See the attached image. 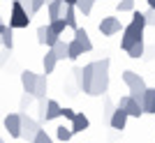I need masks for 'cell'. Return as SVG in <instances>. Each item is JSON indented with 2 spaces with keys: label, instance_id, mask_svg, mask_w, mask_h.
<instances>
[{
  "label": "cell",
  "instance_id": "14",
  "mask_svg": "<svg viewBox=\"0 0 155 143\" xmlns=\"http://www.w3.org/2000/svg\"><path fill=\"white\" fill-rule=\"evenodd\" d=\"M91 127V120L84 116V113H74V118H72V134H81V132H86Z\"/></svg>",
  "mask_w": 155,
  "mask_h": 143
},
{
  "label": "cell",
  "instance_id": "23",
  "mask_svg": "<svg viewBox=\"0 0 155 143\" xmlns=\"http://www.w3.org/2000/svg\"><path fill=\"white\" fill-rule=\"evenodd\" d=\"M51 51H53V56H56V60H65L67 58V42L58 37V42L51 46Z\"/></svg>",
  "mask_w": 155,
  "mask_h": 143
},
{
  "label": "cell",
  "instance_id": "39",
  "mask_svg": "<svg viewBox=\"0 0 155 143\" xmlns=\"http://www.w3.org/2000/svg\"><path fill=\"white\" fill-rule=\"evenodd\" d=\"M148 7H150V9H155V0H148Z\"/></svg>",
  "mask_w": 155,
  "mask_h": 143
},
{
  "label": "cell",
  "instance_id": "2",
  "mask_svg": "<svg viewBox=\"0 0 155 143\" xmlns=\"http://www.w3.org/2000/svg\"><path fill=\"white\" fill-rule=\"evenodd\" d=\"M143 30H146L143 12H137V9H132V21H130L127 26L120 30V33H123V37H120V49H123V51H127L132 44L141 42V39H143Z\"/></svg>",
  "mask_w": 155,
  "mask_h": 143
},
{
  "label": "cell",
  "instance_id": "1",
  "mask_svg": "<svg viewBox=\"0 0 155 143\" xmlns=\"http://www.w3.org/2000/svg\"><path fill=\"white\" fill-rule=\"evenodd\" d=\"M109 67H111L109 58H102V60L93 62V81H91V92H88L91 97L107 95V90H109Z\"/></svg>",
  "mask_w": 155,
  "mask_h": 143
},
{
  "label": "cell",
  "instance_id": "8",
  "mask_svg": "<svg viewBox=\"0 0 155 143\" xmlns=\"http://www.w3.org/2000/svg\"><path fill=\"white\" fill-rule=\"evenodd\" d=\"M120 30H123V23H120V19H116V16H104V19L100 21V33L107 35V37L120 33Z\"/></svg>",
  "mask_w": 155,
  "mask_h": 143
},
{
  "label": "cell",
  "instance_id": "31",
  "mask_svg": "<svg viewBox=\"0 0 155 143\" xmlns=\"http://www.w3.org/2000/svg\"><path fill=\"white\" fill-rule=\"evenodd\" d=\"M32 99H35V97H32V95H28V92H23V97H21V102H19V113H26V109H28V106H30V102H32Z\"/></svg>",
  "mask_w": 155,
  "mask_h": 143
},
{
  "label": "cell",
  "instance_id": "5",
  "mask_svg": "<svg viewBox=\"0 0 155 143\" xmlns=\"http://www.w3.org/2000/svg\"><path fill=\"white\" fill-rule=\"evenodd\" d=\"M39 129H42V122H37V120L30 118L28 113H21V138H23V141L30 143Z\"/></svg>",
  "mask_w": 155,
  "mask_h": 143
},
{
  "label": "cell",
  "instance_id": "13",
  "mask_svg": "<svg viewBox=\"0 0 155 143\" xmlns=\"http://www.w3.org/2000/svg\"><path fill=\"white\" fill-rule=\"evenodd\" d=\"M141 111H143V113L155 116V88H146L143 99H141Z\"/></svg>",
  "mask_w": 155,
  "mask_h": 143
},
{
  "label": "cell",
  "instance_id": "19",
  "mask_svg": "<svg viewBox=\"0 0 155 143\" xmlns=\"http://www.w3.org/2000/svg\"><path fill=\"white\" fill-rule=\"evenodd\" d=\"M74 39H77L79 44L84 46V51H86V53L93 51V42H91V37H88V33H86L84 28H77V30H74Z\"/></svg>",
  "mask_w": 155,
  "mask_h": 143
},
{
  "label": "cell",
  "instance_id": "18",
  "mask_svg": "<svg viewBox=\"0 0 155 143\" xmlns=\"http://www.w3.org/2000/svg\"><path fill=\"white\" fill-rule=\"evenodd\" d=\"M63 21L67 23V28H72V30H77V9L72 5H65V9H63Z\"/></svg>",
  "mask_w": 155,
  "mask_h": 143
},
{
  "label": "cell",
  "instance_id": "32",
  "mask_svg": "<svg viewBox=\"0 0 155 143\" xmlns=\"http://www.w3.org/2000/svg\"><path fill=\"white\" fill-rule=\"evenodd\" d=\"M143 21H146V26H150V28H155V9H146L143 12Z\"/></svg>",
  "mask_w": 155,
  "mask_h": 143
},
{
  "label": "cell",
  "instance_id": "43",
  "mask_svg": "<svg viewBox=\"0 0 155 143\" xmlns=\"http://www.w3.org/2000/svg\"><path fill=\"white\" fill-rule=\"evenodd\" d=\"M46 2H51V0H46Z\"/></svg>",
  "mask_w": 155,
  "mask_h": 143
},
{
  "label": "cell",
  "instance_id": "11",
  "mask_svg": "<svg viewBox=\"0 0 155 143\" xmlns=\"http://www.w3.org/2000/svg\"><path fill=\"white\" fill-rule=\"evenodd\" d=\"M109 125L114 127V129L123 132V129H125V125H127V113H125L120 106H116V109L111 111V116H109Z\"/></svg>",
  "mask_w": 155,
  "mask_h": 143
},
{
  "label": "cell",
  "instance_id": "9",
  "mask_svg": "<svg viewBox=\"0 0 155 143\" xmlns=\"http://www.w3.org/2000/svg\"><path fill=\"white\" fill-rule=\"evenodd\" d=\"M5 129L12 138H21V113L5 116Z\"/></svg>",
  "mask_w": 155,
  "mask_h": 143
},
{
  "label": "cell",
  "instance_id": "15",
  "mask_svg": "<svg viewBox=\"0 0 155 143\" xmlns=\"http://www.w3.org/2000/svg\"><path fill=\"white\" fill-rule=\"evenodd\" d=\"M60 109L63 106L56 102V99H46V113H44V122H51L56 118H60Z\"/></svg>",
  "mask_w": 155,
  "mask_h": 143
},
{
  "label": "cell",
  "instance_id": "22",
  "mask_svg": "<svg viewBox=\"0 0 155 143\" xmlns=\"http://www.w3.org/2000/svg\"><path fill=\"white\" fill-rule=\"evenodd\" d=\"M84 46L79 44L77 39H72V42H67V60H77L79 56H84Z\"/></svg>",
  "mask_w": 155,
  "mask_h": 143
},
{
  "label": "cell",
  "instance_id": "21",
  "mask_svg": "<svg viewBox=\"0 0 155 143\" xmlns=\"http://www.w3.org/2000/svg\"><path fill=\"white\" fill-rule=\"evenodd\" d=\"M0 42H2V46H5L7 51H12V49H14V28H9V26L2 28V33H0Z\"/></svg>",
  "mask_w": 155,
  "mask_h": 143
},
{
  "label": "cell",
  "instance_id": "40",
  "mask_svg": "<svg viewBox=\"0 0 155 143\" xmlns=\"http://www.w3.org/2000/svg\"><path fill=\"white\" fill-rule=\"evenodd\" d=\"M2 28H5V23H0V33H2Z\"/></svg>",
  "mask_w": 155,
  "mask_h": 143
},
{
  "label": "cell",
  "instance_id": "37",
  "mask_svg": "<svg viewBox=\"0 0 155 143\" xmlns=\"http://www.w3.org/2000/svg\"><path fill=\"white\" fill-rule=\"evenodd\" d=\"M7 58H9V51H7V49H5V51L0 53V67H2V65H5V62H7Z\"/></svg>",
  "mask_w": 155,
  "mask_h": 143
},
{
  "label": "cell",
  "instance_id": "10",
  "mask_svg": "<svg viewBox=\"0 0 155 143\" xmlns=\"http://www.w3.org/2000/svg\"><path fill=\"white\" fill-rule=\"evenodd\" d=\"M37 42H39L42 46H49V49H51V46L58 42V35L53 33L49 26H39V28H37Z\"/></svg>",
  "mask_w": 155,
  "mask_h": 143
},
{
  "label": "cell",
  "instance_id": "35",
  "mask_svg": "<svg viewBox=\"0 0 155 143\" xmlns=\"http://www.w3.org/2000/svg\"><path fill=\"white\" fill-rule=\"evenodd\" d=\"M74 113H77V111H74V109H67V106H63V109H60V118H65V120H72V118H74Z\"/></svg>",
  "mask_w": 155,
  "mask_h": 143
},
{
  "label": "cell",
  "instance_id": "27",
  "mask_svg": "<svg viewBox=\"0 0 155 143\" xmlns=\"http://www.w3.org/2000/svg\"><path fill=\"white\" fill-rule=\"evenodd\" d=\"M56 136H58L60 141H70V138L74 136V134H72V129H70V127H65V125H60L58 129H56Z\"/></svg>",
  "mask_w": 155,
  "mask_h": 143
},
{
  "label": "cell",
  "instance_id": "42",
  "mask_svg": "<svg viewBox=\"0 0 155 143\" xmlns=\"http://www.w3.org/2000/svg\"><path fill=\"white\" fill-rule=\"evenodd\" d=\"M0 143H5V141H2V138H0Z\"/></svg>",
  "mask_w": 155,
  "mask_h": 143
},
{
  "label": "cell",
  "instance_id": "38",
  "mask_svg": "<svg viewBox=\"0 0 155 143\" xmlns=\"http://www.w3.org/2000/svg\"><path fill=\"white\" fill-rule=\"evenodd\" d=\"M63 5H72V7H74V5H77V0H63Z\"/></svg>",
  "mask_w": 155,
  "mask_h": 143
},
{
  "label": "cell",
  "instance_id": "4",
  "mask_svg": "<svg viewBox=\"0 0 155 143\" xmlns=\"http://www.w3.org/2000/svg\"><path fill=\"white\" fill-rule=\"evenodd\" d=\"M30 16L28 12L21 7L19 0H12V14H9V28H28L30 26Z\"/></svg>",
  "mask_w": 155,
  "mask_h": 143
},
{
  "label": "cell",
  "instance_id": "3",
  "mask_svg": "<svg viewBox=\"0 0 155 143\" xmlns=\"http://www.w3.org/2000/svg\"><path fill=\"white\" fill-rule=\"evenodd\" d=\"M123 81H125V85H127V90H130V97L134 99L137 104H141V99H143V92H146V81H143L137 72H132V69H125L123 72Z\"/></svg>",
  "mask_w": 155,
  "mask_h": 143
},
{
  "label": "cell",
  "instance_id": "45",
  "mask_svg": "<svg viewBox=\"0 0 155 143\" xmlns=\"http://www.w3.org/2000/svg\"><path fill=\"white\" fill-rule=\"evenodd\" d=\"M7 2H9V0H7Z\"/></svg>",
  "mask_w": 155,
  "mask_h": 143
},
{
  "label": "cell",
  "instance_id": "12",
  "mask_svg": "<svg viewBox=\"0 0 155 143\" xmlns=\"http://www.w3.org/2000/svg\"><path fill=\"white\" fill-rule=\"evenodd\" d=\"M35 83H37V74L30 69L21 72V85H23V92H28V95H32L35 92Z\"/></svg>",
  "mask_w": 155,
  "mask_h": 143
},
{
  "label": "cell",
  "instance_id": "34",
  "mask_svg": "<svg viewBox=\"0 0 155 143\" xmlns=\"http://www.w3.org/2000/svg\"><path fill=\"white\" fill-rule=\"evenodd\" d=\"M114 109H116V104H114L111 99H107V102H104V120H107V122H109V116H111Z\"/></svg>",
  "mask_w": 155,
  "mask_h": 143
},
{
  "label": "cell",
  "instance_id": "26",
  "mask_svg": "<svg viewBox=\"0 0 155 143\" xmlns=\"http://www.w3.org/2000/svg\"><path fill=\"white\" fill-rule=\"evenodd\" d=\"M49 28H51L53 33H56V35L60 37V35L65 33V28H67V23H65L63 19H53V21H49Z\"/></svg>",
  "mask_w": 155,
  "mask_h": 143
},
{
  "label": "cell",
  "instance_id": "6",
  "mask_svg": "<svg viewBox=\"0 0 155 143\" xmlns=\"http://www.w3.org/2000/svg\"><path fill=\"white\" fill-rule=\"evenodd\" d=\"M74 78H77V88L81 92H91V81H93V62L86 67H77L74 69Z\"/></svg>",
  "mask_w": 155,
  "mask_h": 143
},
{
  "label": "cell",
  "instance_id": "36",
  "mask_svg": "<svg viewBox=\"0 0 155 143\" xmlns=\"http://www.w3.org/2000/svg\"><path fill=\"white\" fill-rule=\"evenodd\" d=\"M143 60H153L155 58V46H150V49H143Z\"/></svg>",
  "mask_w": 155,
  "mask_h": 143
},
{
  "label": "cell",
  "instance_id": "30",
  "mask_svg": "<svg viewBox=\"0 0 155 143\" xmlns=\"http://www.w3.org/2000/svg\"><path fill=\"white\" fill-rule=\"evenodd\" d=\"M116 9L120 14H123V12H132V9H134V0H120V2L116 5Z\"/></svg>",
  "mask_w": 155,
  "mask_h": 143
},
{
  "label": "cell",
  "instance_id": "41",
  "mask_svg": "<svg viewBox=\"0 0 155 143\" xmlns=\"http://www.w3.org/2000/svg\"><path fill=\"white\" fill-rule=\"evenodd\" d=\"M0 23H2V16H0Z\"/></svg>",
  "mask_w": 155,
  "mask_h": 143
},
{
  "label": "cell",
  "instance_id": "29",
  "mask_svg": "<svg viewBox=\"0 0 155 143\" xmlns=\"http://www.w3.org/2000/svg\"><path fill=\"white\" fill-rule=\"evenodd\" d=\"M30 143H53V138L46 134V129H39L37 134H35V138H32Z\"/></svg>",
  "mask_w": 155,
  "mask_h": 143
},
{
  "label": "cell",
  "instance_id": "28",
  "mask_svg": "<svg viewBox=\"0 0 155 143\" xmlns=\"http://www.w3.org/2000/svg\"><path fill=\"white\" fill-rule=\"evenodd\" d=\"M44 113H46V97L37 99V122H44Z\"/></svg>",
  "mask_w": 155,
  "mask_h": 143
},
{
  "label": "cell",
  "instance_id": "20",
  "mask_svg": "<svg viewBox=\"0 0 155 143\" xmlns=\"http://www.w3.org/2000/svg\"><path fill=\"white\" fill-rule=\"evenodd\" d=\"M56 65H58V60H56V56H53V51L49 49L46 51V56L42 58V67H44V74L49 76V74H53V69H56Z\"/></svg>",
  "mask_w": 155,
  "mask_h": 143
},
{
  "label": "cell",
  "instance_id": "25",
  "mask_svg": "<svg viewBox=\"0 0 155 143\" xmlns=\"http://www.w3.org/2000/svg\"><path fill=\"white\" fill-rule=\"evenodd\" d=\"M93 5H95V0H77L74 9H77V12H81L84 16H88V14L93 12Z\"/></svg>",
  "mask_w": 155,
  "mask_h": 143
},
{
  "label": "cell",
  "instance_id": "17",
  "mask_svg": "<svg viewBox=\"0 0 155 143\" xmlns=\"http://www.w3.org/2000/svg\"><path fill=\"white\" fill-rule=\"evenodd\" d=\"M46 90H49V78H46V74H37V83H35V92H32V97H35V99L46 97Z\"/></svg>",
  "mask_w": 155,
  "mask_h": 143
},
{
  "label": "cell",
  "instance_id": "44",
  "mask_svg": "<svg viewBox=\"0 0 155 143\" xmlns=\"http://www.w3.org/2000/svg\"><path fill=\"white\" fill-rule=\"evenodd\" d=\"M0 44H2V42H0Z\"/></svg>",
  "mask_w": 155,
  "mask_h": 143
},
{
  "label": "cell",
  "instance_id": "16",
  "mask_svg": "<svg viewBox=\"0 0 155 143\" xmlns=\"http://www.w3.org/2000/svg\"><path fill=\"white\" fill-rule=\"evenodd\" d=\"M63 0H51V2H46V12H49V21L53 19H63Z\"/></svg>",
  "mask_w": 155,
  "mask_h": 143
},
{
  "label": "cell",
  "instance_id": "24",
  "mask_svg": "<svg viewBox=\"0 0 155 143\" xmlns=\"http://www.w3.org/2000/svg\"><path fill=\"white\" fill-rule=\"evenodd\" d=\"M143 49H146V44H143V39H141V42H137V44H132V46L127 49V56H130L132 60H139V58L143 56Z\"/></svg>",
  "mask_w": 155,
  "mask_h": 143
},
{
  "label": "cell",
  "instance_id": "7",
  "mask_svg": "<svg viewBox=\"0 0 155 143\" xmlns=\"http://www.w3.org/2000/svg\"><path fill=\"white\" fill-rule=\"evenodd\" d=\"M116 106H120V109L127 113V118H141L143 116V111H141V104H137L134 99L130 97V95H125V97H120L118 99V104Z\"/></svg>",
  "mask_w": 155,
  "mask_h": 143
},
{
  "label": "cell",
  "instance_id": "33",
  "mask_svg": "<svg viewBox=\"0 0 155 143\" xmlns=\"http://www.w3.org/2000/svg\"><path fill=\"white\" fill-rule=\"evenodd\" d=\"M44 5H46V0H30V16H35Z\"/></svg>",
  "mask_w": 155,
  "mask_h": 143
}]
</instances>
